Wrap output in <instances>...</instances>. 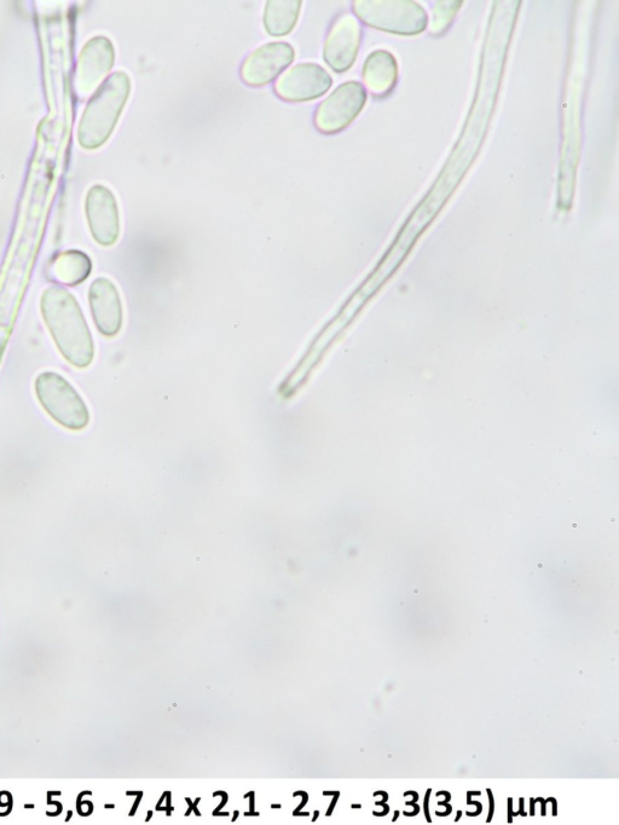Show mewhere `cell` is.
Listing matches in <instances>:
<instances>
[{
	"mask_svg": "<svg viewBox=\"0 0 619 825\" xmlns=\"http://www.w3.org/2000/svg\"><path fill=\"white\" fill-rule=\"evenodd\" d=\"M40 311L52 339L65 360L75 368H88L95 357L94 338L82 308L65 288H46Z\"/></svg>",
	"mask_w": 619,
	"mask_h": 825,
	"instance_id": "cell-1",
	"label": "cell"
},
{
	"mask_svg": "<svg viewBox=\"0 0 619 825\" xmlns=\"http://www.w3.org/2000/svg\"><path fill=\"white\" fill-rule=\"evenodd\" d=\"M131 80L117 72L104 82L91 98L79 126V142L86 149L101 147L111 137L129 100Z\"/></svg>",
	"mask_w": 619,
	"mask_h": 825,
	"instance_id": "cell-2",
	"label": "cell"
},
{
	"mask_svg": "<svg viewBox=\"0 0 619 825\" xmlns=\"http://www.w3.org/2000/svg\"><path fill=\"white\" fill-rule=\"evenodd\" d=\"M34 391L45 413L62 428L69 431H82L88 428L91 419L88 405L61 374H39L34 382Z\"/></svg>",
	"mask_w": 619,
	"mask_h": 825,
	"instance_id": "cell-3",
	"label": "cell"
},
{
	"mask_svg": "<svg viewBox=\"0 0 619 825\" xmlns=\"http://www.w3.org/2000/svg\"><path fill=\"white\" fill-rule=\"evenodd\" d=\"M352 5L358 19L376 30L418 36L427 27L426 10L410 0H356Z\"/></svg>",
	"mask_w": 619,
	"mask_h": 825,
	"instance_id": "cell-4",
	"label": "cell"
},
{
	"mask_svg": "<svg viewBox=\"0 0 619 825\" xmlns=\"http://www.w3.org/2000/svg\"><path fill=\"white\" fill-rule=\"evenodd\" d=\"M366 102L367 91L361 83L341 84L317 107V130L326 135L338 134L360 115Z\"/></svg>",
	"mask_w": 619,
	"mask_h": 825,
	"instance_id": "cell-5",
	"label": "cell"
},
{
	"mask_svg": "<svg viewBox=\"0 0 619 825\" xmlns=\"http://www.w3.org/2000/svg\"><path fill=\"white\" fill-rule=\"evenodd\" d=\"M333 79L316 63H299L283 73L275 84L276 95L287 102H309L327 94Z\"/></svg>",
	"mask_w": 619,
	"mask_h": 825,
	"instance_id": "cell-6",
	"label": "cell"
},
{
	"mask_svg": "<svg viewBox=\"0 0 619 825\" xmlns=\"http://www.w3.org/2000/svg\"><path fill=\"white\" fill-rule=\"evenodd\" d=\"M294 57L293 46L286 42L262 45L242 63L241 79L253 88L268 85L291 65Z\"/></svg>",
	"mask_w": 619,
	"mask_h": 825,
	"instance_id": "cell-7",
	"label": "cell"
},
{
	"mask_svg": "<svg viewBox=\"0 0 619 825\" xmlns=\"http://www.w3.org/2000/svg\"><path fill=\"white\" fill-rule=\"evenodd\" d=\"M85 210L90 232L97 244L113 246L120 235V216L112 190L100 184L92 187L86 196Z\"/></svg>",
	"mask_w": 619,
	"mask_h": 825,
	"instance_id": "cell-8",
	"label": "cell"
},
{
	"mask_svg": "<svg viewBox=\"0 0 619 825\" xmlns=\"http://www.w3.org/2000/svg\"><path fill=\"white\" fill-rule=\"evenodd\" d=\"M362 42V27L355 16L343 15L329 31L323 59L334 72L344 73L354 66Z\"/></svg>",
	"mask_w": 619,
	"mask_h": 825,
	"instance_id": "cell-9",
	"label": "cell"
},
{
	"mask_svg": "<svg viewBox=\"0 0 619 825\" xmlns=\"http://www.w3.org/2000/svg\"><path fill=\"white\" fill-rule=\"evenodd\" d=\"M92 319L104 337L118 336L123 327L124 309L117 286L106 278L92 282L89 290Z\"/></svg>",
	"mask_w": 619,
	"mask_h": 825,
	"instance_id": "cell-10",
	"label": "cell"
},
{
	"mask_svg": "<svg viewBox=\"0 0 619 825\" xmlns=\"http://www.w3.org/2000/svg\"><path fill=\"white\" fill-rule=\"evenodd\" d=\"M115 60L114 46L106 37H95L84 46L77 66V89L90 94L111 72Z\"/></svg>",
	"mask_w": 619,
	"mask_h": 825,
	"instance_id": "cell-11",
	"label": "cell"
},
{
	"mask_svg": "<svg viewBox=\"0 0 619 825\" xmlns=\"http://www.w3.org/2000/svg\"><path fill=\"white\" fill-rule=\"evenodd\" d=\"M363 80L375 97H385L395 89L398 80V63L390 51L375 50L363 66Z\"/></svg>",
	"mask_w": 619,
	"mask_h": 825,
	"instance_id": "cell-12",
	"label": "cell"
},
{
	"mask_svg": "<svg viewBox=\"0 0 619 825\" xmlns=\"http://www.w3.org/2000/svg\"><path fill=\"white\" fill-rule=\"evenodd\" d=\"M303 2L300 0H270L265 4L264 27L271 37H285L297 25Z\"/></svg>",
	"mask_w": 619,
	"mask_h": 825,
	"instance_id": "cell-13",
	"label": "cell"
},
{
	"mask_svg": "<svg viewBox=\"0 0 619 825\" xmlns=\"http://www.w3.org/2000/svg\"><path fill=\"white\" fill-rule=\"evenodd\" d=\"M91 270L89 256L84 252L72 250L61 253L52 261L50 276L61 285L77 286L89 278Z\"/></svg>",
	"mask_w": 619,
	"mask_h": 825,
	"instance_id": "cell-14",
	"label": "cell"
},
{
	"mask_svg": "<svg viewBox=\"0 0 619 825\" xmlns=\"http://www.w3.org/2000/svg\"><path fill=\"white\" fill-rule=\"evenodd\" d=\"M462 2H438L433 8V20L431 23V33L433 36H441L451 22L455 19L457 11L460 10Z\"/></svg>",
	"mask_w": 619,
	"mask_h": 825,
	"instance_id": "cell-15",
	"label": "cell"
},
{
	"mask_svg": "<svg viewBox=\"0 0 619 825\" xmlns=\"http://www.w3.org/2000/svg\"><path fill=\"white\" fill-rule=\"evenodd\" d=\"M488 795H489V799H490V810H489L488 823H490L491 821H493V816H494V811H495V804H494V796H493V793H491L490 789H488Z\"/></svg>",
	"mask_w": 619,
	"mask_h": 825,
	"instance_id": "cell-16",
	"label": "cell"
},
{
	"mask_svg": "<svg viewBox=\"0 0 619 825\" xmlns=\"http://www.w3.org/2000/svg\"><path fill=\"white\" fill-rule=\"evenodd\" d=\"M431 792H432V790H431V789H428V790H427V794H426V796H425V813H426V819H427V822H428V823H431V822H432V819H431V817H430V810H428V803H430V795H431Z\"/></svg>",
	"mask_w": 619,
	"mask_h": 825,
	"instance_id": "cell-17",
	"label": "cell"
},
{
	"mask_svg": "<svg viewBox=\"0 0 619 825\" xmlns=\"http://www.w3.org/2000/svg\"><path fill=\"white\" fill-rule=\"evenodd\" d=\"M512 805H513V800H512V799H508V823H512V822H513V809H512Z\"/></svg>",
	"mask_w": 619,
	"mask_h": 825,
	"instance_id": "cell-18",
	"label": "cell"
},
{
	"mask_svg": "<svg viewBox=\"0 0 619 825\" xmlns=\"http://www.w3.org/2000/svg\"><path fill=\"white\" fill-rule=\"evenodd\" d=\"M519 812L513 813V816H526L524 812V799H519Z\"/></svg>",
	"mask_w": 619,
	"mask_h": 825,
	"instance_id": "cell-19",
	"label": "cell"
},
{
	"mask_svg": "<svg viewBox=\"0 0 619 825\" xmlns=\"http://www.w3.org/2000/svg\"><path fill=\"white\" fill-rule=\"evenodd\" d=\"M537 803L536 799H531L530 801V815L535 816V804Z\"/></svg>",
	"mask_w": 619,
	"mask_h": 825,
	"instance_id": "cell-20",
	"label": "cell"
},
{
	"mask_svg": "<svg viewBox=\"0 0 619 825\" xmlns=\"http://www.w3.org/2000/svg\"><path fill=\"white\" fill-rule=\"evenodd\" d=\"M537 801H540V803L542 804V810H541V812H542V816H546V805H547V800L537 799Z\"/></svg>",
	"mask_w": 619,
	"mask_h": 825,
	"instance_id": "cell-21",
	"label": "cell"
},
{
	"mask_svg": "<svg viewBox=\"0 0 619 825\" xmlns=\"http://www.w3.org/2000/svg\"><path fill=\"white\" fill-rule=\"evenodd\" d=\"M552 803H553V816H557V801H555V799H552Z\"/></svg>",
	"mask_w": 619,
	"mask_h": 825,
	"instance_id": "cell-22",
	"label": "cell"
},
{
	"mask_svg": "<svg viewBox=\"0 0 619 825\" xmlns=\"http://www.w3.org/2000/svg\"><path fill=\"white\" fill-rule=\"evenodd\" d=\"M461 816H462V812H461V811L457 812V816H456L455 822H459V821H460Z\"/></svg>",
	"mask_w": 619,
	"mask_h": 825,
	"instance_id": "cell-23",
	"label": "cell"
},
{
	"mask_svg": "<svg viewBox=\"0 0 619 825\" xmlns=\"http://www.w3.org/2000/svg\"><path fill=\"white\" fill-rule=\"evenodd\" d=\"M398 816H399V812H398V811H396V813H395V817H393L392 821H393V822H396V821H397V819H398Z\"/></svg>",
	"mask_w": 619,
	"mask_h": 825,
	"instance_id": "cell-24",
	"label": "cell"
},
{
	"mask_svg": "<svg viewBox=\"0 0 619 825\" xmlns=\"http://www.w3.org/2000/svg\"><path fill=\"white\" fill-rule=\"evenodd\" d=\"M352 807H354V809H361V805H354Z\"/></svg>",
	"mask_w": 619,
	"mask_h": 825,
	"instance_id": "cell-25",
	"label": "cell"
}]
</instances>
